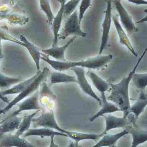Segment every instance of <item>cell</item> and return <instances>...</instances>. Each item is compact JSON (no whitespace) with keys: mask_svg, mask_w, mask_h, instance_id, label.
I'll use <instances>...</instances> for the list:
<instances>
[{"mask_svg":"<svg viewBox=\"0 0 147 147\" xmlns=\"http://www.w3.org/2000/svg\"><path fill=\"white\" fill-rule=\"evenodd\" d=\"M81 0H70L63 5V17H69L76 10Z\"/></svg>","mask_w":147,"mask_h":147,"instance_id":"obj_32","label":"cell"},{"mask_svg":"<svg viewBox=\"0 0 147 147\" xmlns=\"http://www.w3.org/2000/svg\"><path fill=\"white\" fill-rule=\"evenodd\" d=\"M77 37L73 36L66 44L63 46L59 47L57 46H52L48 49H44L42 50L43 53L47 55L48 57H51L59 61H67L65 56V52L69 46L73 43Z\"/></svg>","mask_w":147,"mask_h":147,"instance_id":"obj_13","label":"cell"},{"mask_svg":"<svg viewBox=\"0 0 147 147\" xmlns=\"http://www.w3.org/2000/svg\"><path fill=\"white\" fill-rule=\"evenodd\" d=\"M87 75L91 80L93 85L98 92L102 93H105L109 88V85L105 80L93 71H89Z\"/></svg>","mask_w":147,"mask_h":147,"instance_id":"obj_27","label":"cell"},{"mask_svg":"<svg viewBox=\"0 0 147 147\" xmlns=\"http://www.w3.org/2000/svg\"><path fill=\"white\" fill-rule=\"evenodd\" d=\"M129 134L127 128L115 134H105L96 145L92 147H117L116 143L121 138Z\"/></svg>","mask_w":147,"mask_h":147,"instance_id":"obj_16","label":"cell"},{"mask_svg":"<svg viewBox=\"0 0 147 147\" xmlns=\"http://www.w3.org/2000/svg\"><path fill=\"white\" fill-rule=\"evenodd\" d=\"M51 144L48 147H59V146L57 144H55L54 142V136H53L51 137Z\"/></svg>","mask_w":147,"mask_h":147,"instance_id":"obj_37","label":"cell"},{"mask_svg":"<svg viewBox=\"0 0 147 147\" xmlns=\"http://www.w3.org/2000/svg\"><path fill=\"white\" fill-rule=\"evenodd\" d=\"M0 38L2 40H3L6 41H10L22 46H24V44L20 40L10 35L7 31L4 30L3 28H0Z\"/></svg>","mask_w":147,"mask_h":147,"instance_id":"obj_33","label":"cell"},{"mask_svg":"<svg viewBox=\"0 0 147 147\" xmlns=\"http://www.w3.org/2000/svg\"><path fill=\"white\" fill-rule=\"evenodd\" d=\"M61 5L64 4L66 3V0H58Z\"/></svg>","mask_w":147,"mask_h":147,"instance_id":"obj_40","label":"cell"},{"mask_svg":"<svg viewBox=\"0 0 147 147\" xmlns=\"http://www.w3.org/2000/svg\"><path fill=\"white\" fill-rule=\"evenodd\" d=\"M101 98L102 100L101 109L95 115L92 116L89 119L90 122H92L101 116L104 115L115 113L117 111H121V110L112 102L109 101L107 99L105 93H101Z\"/></svg>","mask_w":147,"mask_h":147,"instance_id":"obj_14","label":"cell"},{"mask_svg":"<svg viewBox=\"0 0 147 147\" xmlns=\"http://www.w3.org/2000/svg\"><path fill=\"white\" fill-rule=\"evenodd\" d=\"M22 120V118L17 116L1 121L0 122V137L6 133L17 130Z\"/></svg>","mask_w":147,"mask_h":147,"instance_id":"obj_21","label":"cell"},{"mask_svg":"<svg viewBox=\"0 0 147 147\" xmlns=\"http://www.w3.org/2000/svg\"><path fill=\"white\" fill-rule=\"evenodd\" d=\"M91 2V0H81L80 1L78 13L79 19L80 23L84 18L86 11L90 7Z\"/></svg>","mask_w":147,"mask_h":147,"instance_id":"obj_34","label":"cell"},{"mask_svg":"<svg viewBox=\"0 0 147 147\" xmlns=\"http://www.w3.org/2000/svg\"><path fill=\"white\" fill-rule=\"evenodd\" d=\"M145 1H147V0H145Z\"/></svg>","mask_w":147,"mask_h":147,"instance_id":"obj_44","label":"cell"},{"mask_svg":"<svg viewBox=\"0 0 147 147\" xmlns=\"http://www.w3.org/2000/svg\"><path fill=\"white\" fill-rule=\"evenodd\" d=\"M39 1L40 9L46 15L47 21L51 25L55 16L52 10L49 0H39Z\"/></svg>","mask_w":147,"mask_h":147,"instance_id":"obj_31","label":"cell"},{"mask_svg":"<svg viewBox=\"0 0 147 147\" xmlns=\"http://www.w3.org/2000/svg\"><path fill=\"white\" fill-rule=\"evenodd\" d=\"M40 90H39V99L40 104L46 105L47 103L54 102L56 100V95L51 90V88L47 84L46 80L44 81L40 85Z\"/></svg>","mask_w":147,"mask_h":147,"instance_id":"obj_22","label":"cell"},{"mask_svg":"<svg viewBox=\"0 0 147 147\" xmlns=\"http://www.w3.org/2000/svg\"><path fill=\"white\" fill-rule=\"evenodd\" d=\"M21 81L20 78H11L0 73V89L8 88L13 85Z\"/></svg>","mask_w":147,"mask_h":147,"instance_id":"obj_30","label":"cell"},{"mask_svg":"<svg viewBox=\"0 0 147 147\" xmlns=\"http://www.w3.org/2000/svg\"><path fill=\"white\" fill-rule=\"evenodd\" d=\"M86 34L83 32L80 27L78 13L77 10L68 17L65 23L63 32L59 34V39L65 40L70 36L84 38Z\"/></svg>","mask_w":147,"mask_h":147,"instance_id":"obj_4","label":"cell"},{"mask_svg":"<svg viewBox=\"0 0 147 147\" xmlns=\"http://www.w3.org/2000/svg\"><path fill=\"white\" fill-rule=\"evenodd\" d=\"M127 1L137 5H147V1L145 0H127Z\"/></svg>","mask_w":147,"mask_h":147,"instance_id":"obj_35","label":"cell"},{"mask_svg":"<svg viewBox=\"0 0 147 147\" xmlns=\"http://www.w3.org/2000/svg\"><path fill=\"white\" fill-rule=\"evenodd\" d=\"M63 136L68 137L66 134H63L58 131H54L51 129L41 128L29 129L24 134L23 137H27L30 136H38L44 137H50L53 136Z\"/></svg>","mask_w":147,"mask_h":147,"instance_id":"obj_19","label":"cell"},{"mask_svg":"<svg viewBox=\"0 0 147 147\" xmlns=\"http://www.w3.org/2000/svg\"><path fill=\"white\" fill-rule=\"evenodd\" d=\"M0 99L2 100L4 102L7 103L9 104L10 102V101L9 100L8 98H7L6 96H3L2 94L1 91H0Z\"/></svg>","mask_w":147,"mask_h":147,"instance_id":"obj_36","label":"cell"},{"mask_svg":"<svg viewBox=\"0 0 147 147\" xmlns=\"http://www.w3.org/2000/svg\"><path fill=\"white\" fill-rule=\"evenodd\" d=\"M112 20L114 22L116 30L117 32L120 44L125 46L129 50V51L133 54V55L136 57L138 56V55L135 51L134 48L133 47L127 35L125 33L121 25L119 22L118 16H112Z\"/></svg>","mask_w":147,"mask_h":147,"instance_id":"obj_15","label":"cell"},{"mask_svg":"<svg viewBox=\"0 0 147 147\" xmlns=\"http://www.w3.org/2000/svg\"><path fill=\"white\" fill-rule=\"evenodd\" d=\"M64 134L67 135L68 137L74 140L75 142H78L83 140H96L103 136L102 134H85L75 131H68L65 130Z\"/></svg>","mask_w":147,"mask_h":147,"instance_id":"obj_26","label":"cell"},{"mask_svg":"<svg viewBox=\"0 0 147 147\" xmlns=\"http://www.w3.org/2000/svg\"><path fill=\"white\" fill-rule=\"evenodd\" d=\"M0 147H35L16 135H3L0 137Z\"/></svg>","mask_w":147,"mask_h":147,"instance_id":"obj_12","label":"cell"},{"mask_svg":"<svg viewBox=\"0 0 147 147\" xmlns=\"http://www.w3.org/2000/svg\"><path fill=\"white\" fill-rule=\"evenodd\" d=\"M20 40L24 44L23 47L27 49L30 56L32 57L36 65L37 72H39L40 71V63L41 59L42 53H40L37 47L35 46L32 42L29 41L24 35H21L20 37Z\"/></svg>","mask_w":147,"mask_h":147,"instance_id":"obj_17","label":"cell"},{"mask_svg":"<svg viewBox=\"0 0 147 147\" xmlns=\"http://www.w3.org/2000/svg\"><path fill=\"white\" fill-rule=\"evenodd\" d=\"M147 105V94L145 91H141L136 102L131 105L129 113H133L135 118L137 119L144 111Z\"/></svg>","mask_w":147,"mask_h":147,"instance_id":"obj_20","label":"cell"},{"mask_svg":"<svg viewBox=\"0 0 147 147\" xmlns=\"http://www.w3.org/2000/svg\"><path fill=\"white\" fill-rule=\"evenodd\" d=\"M34 80L21 93L18 94L11 102L8 104L4 109L0 110V114H5L12 108L22 100L33 94L38 90L41 84L46 80L50 74V71L47 67H45L42 71H40Z\"/></svg>","mask_w":147,"mask_h":147,"instance_id":"obj_3","label":"cell"},{"mask_svg":"<svg viewBox=\"0 0 147 147\" xmlns=\"http://www.w3.org/2000/svg\"><path fill=\"white\" fill-rule=\"evenodd\" d=\"M147 52V48L145 50L139 58L133 70L127 77H124L117 84H111V92L107 98L109 101L115 104L123 113V117H127L130 113V99L129 93V84L132 80L133 75L136 73V69L143 59Z\"/></svg>","mask_w":147,"mask_h":147,"instance_id":"obj_1","label":"cell"},{"mask_svg":"<svg viewBox=\"0 0 147 147\" xmlns=\"http://www.w3.org/2000/svg\"><path fill=\"white\" fill-rule=\"evenodd\" d=\"M131 81L137 89L145 91L147 86V73H135Z\"/></svg>","mask_w":147,"mask_h":147,"instance_id":"obj_29","label":"cell"},{"mask_svg":"<svg viewBox=\"0 0 147 147\" xmlns=\"http://www.w3.org/2000/svg\"><path fill=\"white\" fill-rule=\"evenodd\" d=\"M144 12H145V13H146V16L145 17H144V18H143V19H142L141 20H140V21L138 22H137V23H140V22H147V9H146L144 11Z\"/></svg>","mask_w":147,"mask_h":147,"instance_id":"obj_38","label":"cell"},{"mask_svg":"<svg viewBox=\"0 0 147 147\" xmlns=\"http://www.w3.org/2000/svg\"><path fill=\"white\" fill-rule=\"evenodd\" d=\"M38 74V72H37L36 74L30 78L23 81H21L12 88H9L7 90L2 91H1L2 94L3 96H6L7 95H12V94H19L21 93L34 80Z\"/></svg>","mask_w":147,"mask_h":147,"instance_id":"obj_24","label":"cell"},{"mask_svg":"<svg viewBox=\"0 0 147 147\" xmlns=\"http://www.w3.org/2000/svg\"><path fill=\"white\" fill-rule=\"evenodd\" d=\"M74 72L77 79V84L79 85L80 89L86 95L90 96L97 101L101 105L102 100L100 97L95 93L91 86L87 81L86 77L85 72L84 68L81 67H75L71 69Z\"/></svg>","mask_w":147,"mask_h":147,"instance_id":"obj_8","label":"cell"},{"mask_svg":"<svg viewBox=\"0 0 147 147\" xmlns=\"http://www.w3.org/2000/svg\"><path fill=\"white\" fill-rule=\"evenodd\" d=\"M32 123L34 128L41 127L55 129L64 134V129L61 128L57 123L53 110L44 112L38 117L34 118Z\"/></svg>","mask_w":147,"mask_h":147,"instance_id":"obj_5","label":"cell"},{"mask_svg":"<svg viewBox=\"0 0 147 147\" xmlns=\"http://www.w3.org/2000/svg\"><path fill=\"white\" fill-rule=\"evenodd\" d=\"M112 0H107V6L105 10V15L102 25V35L101 45L99 48L98 55H101L105 49L109 37L110 31L112 22Z\"/></svg>","mask_w":147,"mask_h":147,"instance_id":"obj_7","label":"cell"},{"mask_svg":"<svg viewBox=\"0 0 147 147\" xmlns=\"http://www.w3.org/2000/svg\"><path fill=\"white\" fill-rule=\"evenodd\" d=\"M63 5H61L57 13L54 17L52 23L53 32V41L52 46H57L59 40V36L62 21L63 19Z\"/></svg>","mask_w":147,"mask_h":147,"instance_id":"obj_23","label":"cell"},{"mask_svg":"<svg viewBox=\"0 0 147 147\" xmlns=\"http://www.w3.org/2000/svg\"><path fill=\"white\" fill-rule=\"evenodd\" d=\"M39 90H38L30 96L26 98L24 101L18 105V109L13 112L10 116L6 117L2 121L9 118L17 116L21 112L26 111H40L43 109V106L40 104L39 99Z\"/></svg>","mask_w":147,"mask_h":147,"instance_id":"obj_6","label":"cell"},{"mask_svg":"<svg viewBox=\"0 0 147 147\" xmlns=\"http://www.w3.org/2000/svg\"><path fill=\"white\" fill-rule=\"evenodd\" d=\"M103 117L105 122V128L102 133L103 135L114 129L127 128L129 124L128 120L125 117H117L111 114L104 115Z\"/></svg>","mask_w":147,"mask_h":147,"instance_id":"obj_11","label":"cell"},{"mask_svg":"<svg viewBox=\"0 0 147 147\" xmlns=\"http://www.w3.org/2000/svg\"><path fill=\"white\" fill-rule=\"evenodd\" d=\"M76 143V147H79L78 146V142H75Z\"/></svg>","mask_w":147,"mask_h":147,"instance_id":"obj_43","label":"cell"},{"mask_svg":"<svg viewBox=\"0 0 147 147\" xmlns=\"http://www.w3.org/2000/svg\"><path fill=\"white\" fill-rule=\"evenodd\" d=\"M1 1V0H0V1Z\"/></svg>","mask_w":147,"mask_h":147,"instance_id":"obj_45","label":"cell"},{"mask_svg":"<svg viewBox=\"0 0 147 147\" xmlns=\"http://www.w3.org/2000/svg\"><path fill=\"white\" fill-rule=\"evenodd\" d=\"M1 40V39L0 38V50H2V48Z\"/></svg>","mask_w":147,"mask_h":147,"instance_id":"obj_42","label":"cell"},{"mask_svg":"<svg viewBox=\"0 0 147 147\" xmlns=\"http://www.w3.org/2000/svg\"><path fill=\"white\" fill-rule=\"evenodd\" d=\"M0 7V20L7 21L9 24L15 26H23L28 23V17L17 13H14L6 6Z\"/></svg>","mask_w":147,"mask_h":147,"instance_id":"obj_10","label":"cell"},{"mask_svg":"<svg viewBox=\"0 0 147 147\" xmlns=\"http://www.w3.org/2000/svg\"><path fill=\"white\" fill-rule=\"evenodd\" d=\"M51 85L60 83H74L77 84V78L61 71H53L51 73Z\"/></svg>","mask_w":147,"mask_h":147,"instance_id":"obj_25","label":"cell"},{"mask_svg":"<svg viewBox=\"0 0 147 147\" xmlns=\"http://www.w3.org/2000/svg\"><path fill=\"white\" fill-rule=\"evenodd\" d=\"M113 55L110 54L108 55L98 54L97 56L89 58L86 60L75 62L68 61L63 62L52 60L47 55L42 53L41 59L47 63L55 70L63 72L75 67H81L84 69L86 68L92 69H100L109 63L113 59Z\"/></svg>","mask_w":147,"mask_h":147,"instance_id":"obj_2","label":"cell"},{"mask_svg":"<svg viewBox=\"0 0 147 147\" xmlns=\"http://www.w3.org/2000/svg\"><path fill=\"white\" fill-rule=\"evenodd\" d=\"M127 128L132 136V145L130 147H137L147 141V130L140 128L135 124L129 125Z\"/></svg>","mask_w":147,"mask_h":147,"instance_id":"obj_18","label":"cell"},{"mask_svg":"<svg viewBox=\"0 0 147 147\" xmlns=\"http://www.w3.org/2000/svg\"><path fill=\"white\" fill-rule=\"evenodd\" d=\"M114 5L120 18L121 24L128 34L137 32L138 28L132 20V18L123 7L120 0H113Z\"/></svg>","mask_w":147,"mask_h":147,"instance_id":"obj_9","label":"cell"},{"mask_svg":"<svg viewBox=\"0 0 147 147\" xmlns=\"http://www.w3.org/2000/svg\"><path fill=\"white\" fill-rule=\"evenodd\" d=\"M67 147H76V143H74L73 142L70 141Z\"/></svg>","mask_w":147,"mask_h":147,"instance_id":"obj_39","label":"cell"},{"mask_svg":"<svg viewBox=\"0 0 147 147\" xmlns=\"http://www.w3.org/2000/svg\"><path fill=\"white\" fill-rule=\"evenodd\" d=\"M3 58V54L2 50H0V63H1V59Z\"/></svg>","mask_w":147,"mask_h":147,"instance_id":"obj_41","label":"cell"},{"mask_svg":"<svg viewBox=\"0 0 147 147\" xmlns=\"http://www.w3.org/2000/svg\"><path fill=\"white\" fill-rule=\"evenodd\" d=\"M39 111H36L35 112L31 115H24L15 135L17 136H20L22 135L24 133L27 131L29 129L32 119Z\"/></svg>","mask_w":147,"mask_h":147,"instance_id":"obj_28","label":"cell"}]
</instances>
